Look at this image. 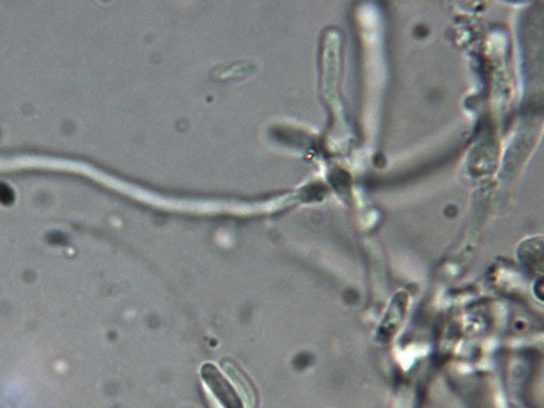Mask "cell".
Instances as JSON below:
<instances>
[{"label": "cell", "mask_w": 544, "mask_h": 408, "mask_svg": "<svg viewBox=\"0 0 544 408\" xmlns=\"http://www.w3.org/2000/svg\"><path fill=\"white\" fill-rule=\"evenodd\" d=\"M201 373L207 386L213 391L220 403L224 404L226 408H242L236 391L233 390L215 365L205 364Z\"/></svg>", "instance_id": "6da1fadb"}]
</instances>
